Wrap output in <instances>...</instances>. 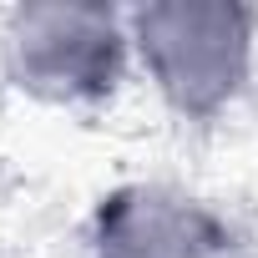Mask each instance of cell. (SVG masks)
Here are the masks:
<instances>
[{"instance_id":"obj_1","label":"cell","mask_w":258,"mask_h":258,"mask_svg":"<svg viewBox=\"0 0 258 258\" xmlns=\"http://www.w3.org/2000/svg\"><path fill=\"white\" fill-rule=\"evenodd\" d=\"M248 16L233 6H157L137 16V46L182 111H213L248 66Z\"/></svg>"},{"instance_id":"obj_2","label":"cell","mask_w":258,"mask_h":258,"mask_svg":"<svg viewBox=\"0 0 258 258\" xmlns=\"http://www.w3.org/2000/svg\"><path fill=\"white\" fill-rule=\"evenodd\" d=\"M21 76L51 96H91L111 86L121 36L101 11H26L16 31Z\"/></svg>"},{"instance_id":"obj_3","label":"cell","mask_w":258,"mask_h":258,"mask_svg":"<svg viewBox=\"0 0 258 258\" xmlns=\"http://www.w3.org/2000/svg\"><path fill=\"white\" fill-rule=\"evenodd\" d=\"M106 233L121 238H152L147 258H208L218 233L213 223L187 208L182 198H162V192H137V198H116V208L106 213Z\"/></svg>"}]
</instances>
